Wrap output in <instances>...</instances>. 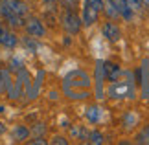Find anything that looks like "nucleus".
<instances>
[{
  "instance_id": "4468645a",
  "label": "nucleus",
  "mask_w": 149,
  "mask_h": 145,
  "mask_svg": "<svg viewBox=\"0 0 149 145\" xmlns=\"http://www.w3.org/2000/svg\"><path fill=\"white\" fill-rule=\"evenodd\" d=\"M85 116H87V119L90 121V123H98V121L101 119V108L100 107H88L87 112H85Z\"/></svg>"
},
{
  "instance_id": "6e6552de",
  "label": "nucleus",
  "mask_w": 149,
  "mask_h": 145,
  "mask_svg": "<svg viewBox=\"0 0 149 145\" xmlns=\"http://www.w3.org/2000/svg\"><path fill=\"white\" fill-rule=\"evenodd\" d=\"M17 42H19V39L13 31H9L8 28H6L2 22H0V44L4 46V48H15Z\"/></svg>"
},
{
  "instance_id": "7ed1b4c3",
  "label": "nucleus",
  "mask_w": 149,
  "mask_h": 145,
  "mask_svg": "<svg viewBox=\"0 0 149 145\" xmlns=\"http://www.w3.org/2000/svg\"><path fill=\"white\" fill-rule=\"evenodd\" d=\"M107 96L112 97V99H133L134 97V83L131 74H125V79H114L111 81L107 88Z\"/></svg>"
},
{
  "instance_id": "a878e982",
  "label": "nucleus",
  "mask_w": 149,
  "mask_h": 145,
  "mask_svg": "<svg viewBox=\"0 0 149 145\" xmlns=\"http://www.w3.org/2000/svg\"><path fill=\"white\" fill-rule=\"evenodd\" d=\"M4 132H6V127H4L2 123H0V134H4Z\"/></svg>"
},
{
  "instance_id": "4be33fe9",
  "label": "nucleus",
  "mask_w": 149,
  "mask_h": 145,
  "mask_svg": "<svg viewBox=\"0 0 149 145\" xmlns=\"http://www.w3.org/2000/svg\"><path fill=\"white\" fill-rule=\"evenodd\" d=\"M52 143H54V145H68V140L63 138V136H55L54 140H52Z\"/></svg>"
},
{
  "instance_id": "20e7f679",
  "label": "nucleus",
  "mask_w": 149,
  "mask_h": 145,
  "mask_svg": "<svg viewBox=\"0 0 149 145\" xmlns=\"http://www.w3.org/2000/svg\"><path fill=\"white\" fill-rule=\"evenodd\" d=\"M61 24H63V28H65V31H68L70 35H76V33H79V30H81L83 20L79 19L72 9L66 8V11L61 17Z\"/></svg>"
},
{
  "instance_id": "393cba45",
  "label": "nucleus",
  "mask_w": 149,
  "mask_h": 145,
  "mask_svg": "<svg viewBox=\"0 0 149 145\" xmlns=\"http://www.w3.org/2000/svg\"><path fill=\"white\" fill-rule=\"evenodd\" d=\"M0 94H4V85H2V70H0Z\"/></svg>"
},
{
  "instance_id": "f257e3e1",
  "label": "nucleus",
  "mask_w": 149,
  "mask_h": 145,
  "mask_svg": "<svg viewBox=\"0 0 149 145\" xmlns=\"http://www.w3.org/2000/svg\"><path fill=\"white\" fill-rule=\"evenodd\" d=\"M90 85H92V81H90V75L87 72H81V70H74L70 72L65 77L63 81V90H65V94L70 97V99H87L88 96L81 94V92H77L76 88H81V90H88Z\"/></svg>"
},
{
  "instance_id": "9d476101",
  "label": "nucleus",
  "mask_w": 149,
  "mask_h": 145,
  "mask_svg": "<svg viewBox=\"0 0 149 145\" xmlns=\"http://www.w3.org/2000/svg\"><path fill=\"white\" fill-rule=\"evenodd\" d=\"M98 17H100V11L98 9H94L90 4H87L85 2V6H83V24L85 26H92L94 22H98Z\"/></svg>"
},
{
  "instance_id": "f03ea898",
  "label": "nucleus",
  "mask_w": 149,
  "mask_h": 145,
  "mask_svg": "<svg viewBox=\"0 0 149 145\" xmlns=\"http://www.w3.org/2000/svg\"><path fill=\"white\" fill-rule=\"evenodd\" d=\"M28 13V6L20 0H0V15L13 28L24 26V15Z\"/></svg>"
},
{
  "instance_id": "f8f14e48",
  "label": "nucleus",
  "mask_w": 149,
  "mask_h": 145,
  "mask_svg": "<svg viewBox=\"0 0 149 145\" xmlns=\"http://www.w3.org/2000/svg\"><path fill=\"white\" fill-rule=\"evenodd\" d=\"M103 68H105V79L109 81H114L122 75V70L116 62H103Z\"/></svg>"
},
{
  "instance_id": "0eeeda50",
  "label": "nucleus",
  "mask_w": 149,
  "mask_h": 145,
  "mask_svg": "<svg viewBox=\"0 0 149 145\" xmlns=\"http://www.w3.org/2000/svg\"><path fill=\"white\" fill-rule=\"evenodd\" d=\"M103 79H105V68H103V61L96 62V97L103 99L105 97V90H103Z\"/></svg>"
},
{
  "instance_id": "ddd939ff",
  "label": "nucleus",
  "mask_w": 149,
  "mask_h": 145,
  "mask_svg": "<svg viewBox=\"0 0 149 145\" xmlns=\"http://www.w3.org/2000/svg\"><path fill=\"white\" fill-rule=\"evenodd\" d=\"M103 11H105V15H107L109 20H114V19H118V17H120V11H118L116 4H114L112 0H107V2H103Z\"/></svg>"
},
{
  "instance_id": "a211bd4d",
  "label": "nucleus",
  "mask_w": 149,
  "mask_h": 145,
  "mask_svg": "<svg viewBox=\"0 0 149 145\" xmlns=\"http://www.w3.org/2000/svg\"><path fill=\"white\" fill-rule=\"evenodd\" d=\"M87 142L88 143H94V145H100V143H103V134L98 132V130H92V132H88Z\"/></svg>"
},
{
  "instance_id": "423d86ee",
  "label": "nucleus",
  "mask_w": 149,
  "mask_h": 145,
  "mask_svg": "<svg viewBox=\"0 0 149 145\" xmlns=\"http://www.w3.org/2000/svg\"><path fill=\"white\" fill-rule=\"evenodd\" d=\"M138 83L142 85V94L144 97H149V61L144 59L142 61V65L138 68Z\"/></svg>"
},
{
  "instance_id": "5701e85b",
  "label": "nucleus",
  "mask_w": 149,
  "mask_h": 145,
  "mask_svg": "<svg viewBox=\"0 0 149 145\" xmlns=\"http://www.w3.org/2000/svg\"><path fill=\"white\" fill-rule=\"evenodd\" d=\"M61 2L65 4L68 9H74V8H76V6H77V2H79V0H61Z\"/></svg>"
},
{
  "instance_id": "39448f33",
  "label": "nucleus",
  "mask_w": 149,
  "mask_h": 145,
  "mask_svg": "<svg viewBox=\"0 0 149 145\" xmlns=\"http://www.w3.org/2000/svg\"><path fill=\"white\" fill-rule=\"evenodd\" d=\"M24 28H26V33L28 35H31L33 39H39V37H44V33H46V30H44L42 22L35 19V17H31V19H28L24 22Z\"/></svg>"
},
{
  "instance_id": "6ab92c4d",
  "label": "nucleus",
  "mask_w": 149,
  "mask_h": 145,
  "mask_svg": "<svg viewBox=\"0 0 149 145\" xmlns=\"http://www.w3.org/2000/svg\"><path fill=\"white\" fill-rule=\"evenodd\" d=\"M24 46H26V48L30 50V51H35V50H37V42L33 40V37H31V35L24 39Z\"/></svg>"
},
{
  "instance_id": "412c9836",
  "label": "nucleus",
  "mask_w": 149,
  "mask_h": 145,
  "mask_svg": "<svg viewBox=\"0 0 149 145\" xmlns=\"http://www.w3.org/2000/svg\"><path fill=\"white\" fill-rule=\"evenodd\" d=\"M127 2H129V6H131L134 11H140L142 6H144V4H142V0H127Z\"/></svg>"
},
{
  "instance_id": "2eb2a0df",
  "label": "nucleus",
  "mask_w": 149,
  "mask_h": 145,
  "mask_svg": "<svg viewBox=\"0 0 149 145\" xmlns=\"http://www.w3.org/2000/svg\"><path fill=\"white\" fill-rule=\"evenodd\" d=\"M13 136H15V140L24 142V140H28V136H30V129L24 127V125H17L15 130H13Z\"/></svg>"
},
{
  "instance_id": "b1692460",
  "label": "nucleus",
  "mask_w": 149,
  "mask_h": 145,
  "mask_svg": "<svg viewBox=\"0 0 149 145\" xmlns=\"http://www.w3.org/2000/svg\"><path fill=\"white\" fill-rule=\"evenodd\" d=\"M30 143H33V145H46L48 142L44 140V138H41V136H39V138H35V140H31Z\"/></svg>"
},
{
  "instance_id": "f3484780",
  "label": "nucleus",
  "mask_w": 149,
  "mask_h": 145,
  "mask_svg": "<svg viewBox=\"0 0 149 145\" xmlns=\"http://www.w3.org/2000/svg\"><path fill=\"white\" fill-rule=\"evenodd\" d=\"M136 114H133V112H127L123 116V119H122V125L125 127V129H131V127H134L136 125Z\"/></svg>"
},
{
  "instance_id": "1a4fd4ad",
  "label": "nucleus",
  "mask_w": 149,
  "mask_h": 145,
  "mask_svg": "<svg viewBox=\"0 0 149 145\" xmlns=\"http://www.w3.org/2000/svg\"><path fill=\"white\" fill-rule=\"evenodd\" d=\"M103 37H105L107 40H111V42H116V40L122 37V30L118 28V24L114 20H109L105 22V26H103Z\"/></svg>"
},
{
  "instance_id": "aec40b11",
  "label": "nucleus",
  "mask_w": 149,
  "mask_h": 145,
  "mask_svg": "<svg viewBox=\"0 0 149 145\" xmlns=\"http://www.w3.org/2000/svg\"><path fill=\"white\" fill-rule=\"evenodd\" d=\"M85 2H87V4H90L94 9H98L100 13L103 11V0H85Z\"/></svg>"
},
{
  "instance_id": "dca6fc26",
  "label": "nucleus",
  "mask_w": 149,
  "mask_h": 145,
  "mask_svg": "<svg viewBox=\"0 0 149 145\" xmlns=\"http://www.w3.org/2000/svg\"><path fill=\"white\" fill-rule=\"evenodd\" d=\"M136 143H142V145H149V125H146L138 134H136Z\"/></svg>"
},
{
  "instance_id": "bb28decb",
  "label": "nucleus",
  "mask_w": 149,
  "mask_h": 145,
  "mask_svg": "<svg viewBox=\"0 0 149 145\" xmlns=\"http://www.w3.org/2000/svg\"><path fill=\"white\" fill-rule=\"evenodd\" d=\"M142 4H144V6H147V8H149V0H142Z\"/></svg>"
},
{
  "instance_id": "9b49d317",
  "label": "nucleus",
  "mask_w": 149,
  "mask_h": 145,
  "mask_svg": "<svg viewBox=\"0 0 149 145\" xmlns=\"http://www.w3.org/2000/svg\"><path fill=\"white\" fill-rule=\"evenodd\" d=\"M114 4H116V8H118V11H120V17L122 19H125V20H131L133 19V8L129 6V2L127 0H112Z\"/></svg>"
},
{
  "instance_id": "cd10ccee",
  "label": "nucleus",
  "mask_w": 149,
  "mask_h": 145,
  "mask_svg": "<svg viewBox=\"0 0 149 145\" xmlns=\"http://www.w3.org/2000/svg\"><path fill=\"white\" fill-rule=\"evenodd\" d=\"M44 2H46V4H54L55 0H44Z\"/></svg>"
}]
</instances>
